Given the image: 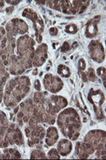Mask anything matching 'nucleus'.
<instances>
[{
  "label": "nucleus",
  "instance_id": "f257e3e1",
  "mask_svg": "<svg viewBox=\"0 0 106 160\" xmlns=\"http://www.w3.org/2000/svg\"><path fill=\"white\" fill-rule=\"evenodd\" d=\"M35 44L36 42L27 34L18 38L15 54L3 61L9 74L13 76H20L33 67Z\"/></svg>",
  "mask_w": 106,
  "mask_h": 160
},
{
  "label": "nucleus",
  "instance_id": "f03ea898",
  "mask_svg": "<svg viewBox=\"0 0 106 160\" xmlns=\"http://www.w3.org/2000/svg\"><path fill=\"white\" fill-rule=\"evenodd\" d=\"M31 90V81L27 76H19L11 79L3 91V101L7 108H12L20 103Z\"/></svg>",
  "mask_w": 106,
  "mask_h": 160
},
{
  "label": "nucleus",
  "instance_id": "7ed1b4c3",
  "mask_svg": "<svg viewBox=\"0 0 106 160\" xmlns=\"http://www.w3.org/2000/svg\"><path fill=\"white\" fill-rule=\"evenodd\" d=\"M57 125L62 134L68 139L76 141L79 137L82 122L75 108H67L60 112L57 117Z\"/></svg>",
  "mask_w": 106,
  "mask_h": 160
},
{
  "label": "nucleus",
  "instance_id": "20e7f679",
  "mask_svg": "<svg viewBox=\"0 0 106 160\" xmlns=\"http://www.w3.org/2000/svg\"><path fill=\"white\" fill-rule=\"evenodd\" d=\"M90 1H45L49 8L66 15L83 14L89 6Z\"/></svg>",
  "mask_w": 106,
  "mask_h": 160
},
{
  "label": "nucleus",
  "instance_id": "39448f33",
  "mask_svg": "<svg viewBox=\"0 0 106 160\" xmlns=\"http://www.w3.org/2000/svg\"><path fill=\"white\" fill-rule=\"evenodd\" d=\"M84 142L89 143L94 149L93 158H104L106 155V132L103 130L88 131L84 137Z\"/></svg>",
  "mask_w": 106,
  "mask_h": 160
},
{
  "label": "nucleus",
  "instance_id": "423d86ee",
  "mask_svg": "<svg viewBox=\"0 0 106 160\" xmlns=\"http://www.w3.org/2000/svg\"><path fill=\"white\" fill-rule=\"evenodd\" d=\"M47 95V92H37L34 93L33 98V115L35 116L39 124L45 123L48 125H53L55 123L56 119L48 114L45 108V99Z\"/></svg>",
  "mask_w": 106,
  "mask_h": 160
},
{
  "label": "nucleus",
  "instance_id": "0eeeda50",
  "mask_svg": "<svg viewBox=\"0 0 106 160\" xmlns=\"http://www.w3.org/2000/svg\"><path fill=\"white\" fill-rule=\"evenodd\" d=\"M29 31V27L26 21L21 19H12L6 24L5 32L7 38L9 40H15L16 41V37L19 35H26Z\"/></svg>",
  "mask_w": 106,
  "mask_h": 160
},
{
  "label": "nucleus",
  "instance_id": "6e6552de",
  "mask_svg": "<svg viewBox=\"0 0 106 160\" xmlns=\"http://www.w3.org/2000/svg\"><path fill=\"white\" fill-rule=\"evenodd\" d=\"M68 105L67 99L59 95H50L48 94L45 99V108L47 113L51 117L56 119L57 114L59 111L66 107Z\"/></svg>",
  "mask_w": 106,
  "mask_h": 160
},
{
  "label": "nucleus",
  "instance_id": "1a4fd4ad",
  "mask_svg": "<svg viewBox=\"0 0 106 160\" xmlns=\"http://www.w3.org/2000/svg\"><path fill=\"white\" fill-rule=\"evenodd\" d=\"M15 114L19 126H26L30 119L33 116V98H28L21 102V105L15 109Z\"/></svg>",
  "mask_w": 106,
  "mask_h": 160
},
{
  "label": "nucleus",
  "instance_id": "9d476101",
  "mask_svg": "<svg viewBox=\"0 0 106 160\" xmlns=\"http://www.w3.org/2000/svg\"><path fill=\"white\" fill-rule=\"evenodd\" d=\"M25 134L27 136L28 139V146L33 148V147H38L39 144H41L43 140L45 137L46 131L45 129L40 125H27L25 126Z\"/></svg>",
  "mask_w": 106,
  "mask_h": 160
},
{
  "label": "nucleus",
  "instance_id": "9b49d317",
  "mask_svg": "<svg viewBox=\"0 0 106 160\" xmlns=\"http://www.w3.org/2000/svg\"><path fill=\"white\" fill-rule=\"evenodd\" d=\"M88 101L91 102L93 106V110L96 114L98 119H104V114L103 111V106L105 98H104V94L100 89L94 90V89H91L88 93Z\"/></svg>",
  "mask_w": 106,
  "mask_h": 160
},
{
  "label": "nucleus",
  "instance_id": "f8f14e48",
  "mask_svg": "<svg viewBox=\"0 0 106 160\" xmlns=\"http://www.w3.org/2000/svg\"><path fill=\"white\" fill-rule=\"evenodd\" d=\"M22 16L29 19L33 24V27L36 32V37H37V42H42V33L44 31V23L43 19L40 17V15L32 9H25L22 13Z\"/></svg>",
  "mask_w": 106,
  "mask_h": 160
},
{
  "label": "nucleus",
  "instance_id": "ddd939ff",
  "mask_svg": "<svg viewBox=\"0 0 106 160\" xmlns=\"http://www.w3.org/2000/svg\"><path fill=\"white\" fill-rule=\"evenodd\" d=\"M24 137L19 125L15 124H10L4 137V146L8 148L9 146L24 145Z\"/></svg>",
  "mask_w": 106,
  "mask_h": 160
},
{
  "label": "nucleus",
  "instance_id": "4468645a",
  "mask_svg": "<svg viewBox=\"0 0 106 160\" xmlns=\"http://www.w3.org/2000/svg\"><path fill=\"white\" fill-rule=\"evenodd\" d=\"M43 86L48 92L57 93L62 90L64 82L59 76H53V74H46L43 77Z\"/></svg>",
  "mask_w": 106,
  "mask_h": 160
},
{
  "label": "nucleus",
  "instance_id": "2eb2a0df",
  "mask_svg": "<svg viewBox=\"0 0 106 160\" xmlns=\"http://www.w3.org/2000/svg\"><path fill=\"white\" fill-rule=\"evenodd\" d=\"M89 55L93 61L102 63L105 58V52L103 44L98 40H92L88 45Z\"/></svg>",
  "mask_w": 106,
  "mask_h": 160
},
{
  "label": "nucleus",
  "instance_id": "dca6fc26",
  "mask_svg": "<svg viewBox=\"0 0 106 160\" xmlns=\"http://www.w3.org/2000/svg\"><path fill=\"white\" fill-rule=\"evenodd\" d=\"M48 58V45L46 43L40 44L34 52L33 59V66L40 67L44 64Z\"/></svg>",
  "mask_w": 106,
  "mask_h": 160
},
{
  "label": "nucleus",
  "instance_id": "f3484780",
  "mask_svg": "<svg viewBox=\"0 0 106 160\" xmlns=\"http://www.w3.org/2000/svg\"><path fill=\"white\" fill-rule=\"evenodd\" d=\"M76 153L79 158L87 159L89 158H93L95 151L89 143L83 141V142H77L76 144Z\"/></svg>",
  "mask_w": 106,
  "mask_h": 160
},
{
  "label": "nucleus",
  "instance_id": "a211bd4d",
  "mask_svg": "<svg viewBox=\"0 0 106 160\" xmlns=\"http://www.w3.org/2000/svg\"><path fill=\"white\" fill-rule=\"evenodd\" d=\"M101 16L100 15H97L93 17L92 20L88 22L87 26H86L85 30V35L88 38H94L98 33V25L100 21Z\"/></svg>",
  "mask_w": 106,
  "mask_h": 160
},
{
  "label": "nucleus",
  "instance_id": "6ab92c4d",
  "mask_svg": "<svg viewBox=\"0 0 106 160\" xmlns=\"http://www.w3.org/2000/svg\"><path fill=\"white\" fill-rule=\"evenodd\" d=\"M9 121L4 112L0 110V148H5L4 146V137H5L8 128H9Z\"/></svg>",
  "mask_w": 106,
  "mask_h": 160
},
{
  "label": "nucleus",
  "instance_id": "aec40b11",
  "mask_svg": "<svg viewBox=\"0 0 106 160\" xmlns=\"http://www.w3.org/2000/svg\"><path fill=\"white\" fill-rule=\"evenodd\" d=\"M8 47H9V40L6 36L5 29L3 26H0V58L3 61H4L7 58Z\"/></svg>",
  "mask_w": 106,
  "mask_h": 160
},
{
  "label": "nucleus",
  "instance_id": "412c9836",
  "mask_svg": "<svg viewBox=\"0 0 106 160\" xmlns=\"http://www.w3.org/2000/svg\"><path fill=\"white\" fill-rule=\"evenodd\" d=\"M72 142L68 139H61L57 145V150L60 156L65 157L70 154L72 151Z\"/></svg>",
  "mask_w": 106,
  "mask_h": 160
},
{
  "label": "nucleus",
  "instance_id": "4be33fe9",
  "mask_svg": "<svg viewBox=\"0 0 106 160\" xmlns=\"http://www.w3.org/2000/svg\"><path fill=\"white\" fill-rule=\"evenodd\" d=\"M59 139V132L58 130L53 126L48 127L45 134V142L48 146L52 147L56 143Z\"/></svg>",
  "mask_w": 106,
  "mask_h": 160
},
{
  "label": "nucleus",
  "instance_id": "5701e85b",
  "mask_svg": "<svg viewBox=\"0 0 106 160\" xmlns=\"http://www.w3.org/2000/svg\"><path fill=\"white\" fill-rule=\"evenodd\" d=\"M9 78V73L6 69L3 60L0 58V89H3L7 80Z\"/></svg>",
  "mask_w": 106,
  "mask_h": 160
},
{
  "label": "nucleus",
  "instance_id": "b1692460",
  "mask_svg": "<svg viewBox=\"0 0 106 160\" xmlns=\"http://www.w3.org/2000/svg\"><path fill=\"white\" fill-rule=\"evenodd\" d=\"M3 153L4 155V158L7 159H15V158H21V155L20 152L15 148H5L3 149Z\"/></svg>",
  "mask_w": 106,
  "mask_h": 160
},
{
  "label": "nucleus",
  "instance_id": "393cba45",
  "mask_svg": "<svg viewBox=\"0 0 106 160\" xmlns=\"http://www.w3.org/2000/svg\"><path fill=\"white\" fill-rule=\"evenodd\" d=\"M57 72L59 74V76L62 77H65V78H68L71 76V70L70 69L64 64H59L58 68H57Z\"/></svg>",
  "mask_w": 106,
  "mask_h": 160
},
{
  "label": "nucleus",
  "instance_id": "a878e982",
  "mask_svg": "<svg viewBox=\"0 0 106 160\" xmlns=\"http://www.w3.org/2000/svg\"><path fill=\"white\" fill-rule=\"evenodd\" d=\"M31 158L33 159H37V158H47V156L44 152L41 150H33L31 153Z\"/></svg>",
  "mask_w": 106,
  "mask_h": 160
},
{
  "label": "nucleus",
  "instance_id": "bb28decb",
  "mask_svg": "<svg viewBox=\"0 0 106 160\" xmlns=\"http://www.w3.org/2000/svg\"><path fill=\"white\" fill-rule=\"evenodd\" d=\"M48 158L49 159H59L60 158V154L59 153L57 149L52 148L48 152Z\"/></svg>",
  "mask_w": 106,
  "mask_h": 160
},
{
  "label": "nucleus",
  "instance_id": "cd10ccee",
  "mask_svg": "<svg viewBox=\"0 0 106 160\" xmlns=\"http://www.w3.org/2000/svg\"><path fill=\"white\" fill-rule=\"evenodd\" d=\"M87 77H88V81L90 82H95L96 81V75H95L94 70L93 68H89L88 71L86 72Z\"/></svg>",
  "mask_w": 106,
  "mask_h": 160
},
{
  "label": "nucleus",
  "instance_id": "c85d7f7f",
  "mask_svg": "<svg viewBox=\"0 0 106 160\" xmlns=\"http://www.w3.org/2000/svg\"><path fill=\"white\" fill-rule=\"evenodd\" d=\"M97 74H98V76L102 79V81H103V85L105 86V76H106L105 67L102 66V67L98 68V69L97 70Z\"/></svg>",
  "mask_w": 106,
  "mask_h": 160
},
{
  "label": "nucleus",
  "instance_id": "c756f323",
  "mask_svg": "<svg viewBox=\"0 0 106 160\" xmlns=\"http://www.w3.org/2000/svg\"><path fill=\"white\" fill-rule=\"evenodd\" d=\"M77 26L75 24H70L65 27V32L70 34H75L77 32Z\"/></svg>",
  "mask_w": 106,
  "mask_h": 160
},
{
  "label": "nucleus",
  "instance_id": "7c9ffc66",
  "mask_svg": "<svg viewBox=\"0 0 106 160\" xmlns=\"http://www.w3.org/2000/svg\"><path fill=\"white\" fill-rule=\"evenodd\" d=\"M78 68H79V72H83V70L86 69V62L83 58H81L78 62Z\"/></svg>",
  "mask_w": 106,
  "mask_h": 160
},
{
  "label": "nucleus",
  "instance_id": "2f4dec72",
  "mask_svg": "<svg viewBox=\"0 0 106 160\" xmlns=\"http://www.w3.org/2000/svg\"><path fill=\"white\" fill-rule=\"evenodd\" d=\"M70 49H71V46H70L69 42H64L61 47V52H67V51H69Z\"/></svg>",
  "mask_w": 106,
  "mask_h": 160
},
{
  "label": "nucleus",
  "instance_id": "473e14b6",
  "mask_svg": "<svg viewBox=\"0 0 106 160\" xmlns=\"http://www.w3.org/2000/svg\"><path fill=\"white\" fill-rule=\"evenodd\" d=\"M34 88L38 92H40L41 91V84H40V82L38 80H36L35 82H34Z\"/></svg>",
  "mask_w": 106,
  "mask_h": 160
},
{
  "label": "nucleus",
  "instance_id": "72a5a7b5",
  "mask_svg": "<svg viewBox=\"0 0 106 160\" xmlns=\"http://www.w3.org/2000/svg\"><path fill=\"white\" fill-rule=\"evenodd\" d=\"M58 29L56 28V27H52V28H50L49 29V33H50V35L52 36H56L57 34H58Z\"/></svg>",
  "mask_w": 106,
  "mask_h": 160
},
{
  "label": "nucleus",
  "instance_id": "f704fd0d",
  "mask_svg": "<svg viewBox=\"0 0 106 160\" xmlns=\"http://www.w3.org/2000/svg\"><path fill=\"white\" fill-rule=\"evenodd\" d=\"M4 2L9 4H11V5H17L21 3V1H4Z\"/></svg>",
  "mask_w": 106,
  "mask_h": 160
},
{
  "label": "nucleus",
  "instance_id": "c9c22d12",
  "mask_svg": "<svg viewBox=\"0 0 106 160\" xmlns=\"http://www.w3.org/2000/svg\"><path fill=\"white\" fill-rule=\"evenodd\" d=\"M13 10H14V7H8V8H6V12L8 14H11V12Z\"/></svg>",
  "mask_w": 106,
  "mask_h": 160
},
{
  "label": "nucleus",
  "instance_id": "e433bc0d",
  "mask_svg": "<svg viewBox=\"0 0 106 160\" xmlns=\"http://www.w3.org/2000/svg\"><path fill=\"white\" fill-rule=\"evenodd\" d=\"M3 89H0V103L3 101Z\"/></svg>",
  "mask_w": 106,
  "mask_h": 160
},
{
  "label": "nucleus",
  "instance_id": "4c0bfd02",
  "mask_svg": "<svg viewBox=\"0 0 106 160\" xmlns=\"http://www.w3.org/2000/svg\"><path fill=\"white\" fill-rule=\"evenodd\" d=\"M4 3H5L4 1H0V8H2L3 6H4Z\"/></svg>",
  "mask_w": 106,
  "mask_h": 160
},
{
  "label": "nucleus",
  "instance_id": "58836bf2",
  "mask_svg": "<svg viewBox=\"0 0 106 160\" xmlns=\"http://www.w3.org/2000/svg\"><path fill=\"white\" fill-rule=\"evenodd\" d=\"M2 158H4V155L3 152H0V159H2Z\"/></svg>",
  "mask_w": 106,
  "mask_h": 160
},
{
  "label": "nucleus",
  "instance_id": "ea45409f",
  "mask_svg": "<svg viewBox=\"0 0 106 160\" xmlns=\"http://www.w3.org/2000/svg\"><path fill=\"white\" fill-rule=\"evenodd\" d=\"M37 73H38V69H36V70L33 71V75H37Z\"/></svg>",
  "mask_w": 106,
  "mask_h": 160
}]
</instances>
